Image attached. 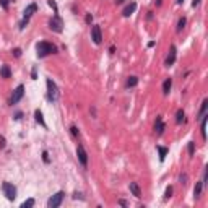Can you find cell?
Segmentation results:
<instances>
[{
	"mask_svg": "<svg viewBox=\"0 0 208 208\" xmlns=\"http://www.w3.org/2000/svg\"><path fill=\"white\" fill-rule=\"evenodd\" d=\"M57 52V47H55L52 42H47V41H41V42H37V46H36V54H37V57H47V55H50V54H55Z\"/></svg>",
	"mask_w": 208,
	"mask_h": 208,
	"instance_id": "1",
	"label": "cell"
},
{
	"mask_svg": "<svg viewBox=\"0 0 208 208\" xmlns=\"http://www.w3.org/2000/svg\"><path fill=\"white\" fill-rule=\"evenodd\" d=\"M46 85H47V99L50 102H55L59 99V88L55 85V81L52 78H47L46 80Z\"/></svg>",
	"mask_w": 208,
	"mask_h": 208,
	"instance_id": "2",
	"label": "cell"
},
{
	"mask_svg": "<svg viewBox=\"0 0 208 208\" xmlns=\"http://www.w3.org/2000/svg\"><path fill=\"white\" fill-rule=\"evenodd\" d=\"M49 28L54 33H62L63 31V21H62V18H60L57 13H55V15L49 20Z\"/></svg>",
	"mask_w": 208,
	"mask_h": 208,
	"instance_id": "3",
	"label": "cell"
},
{
	"mask_svg": "<svg viewBox=\"0 0 208 208\" xmlns=\"http://www.w3.org/2000/svg\"><path fill=\"white\" fill-rule=\"evenodd\" d=\"M2 190H3V195H5L8 200H15L16 198V187L13 184H10V182H3Z\"/></svg>",
	"mask_w": 208,
	"mask_h": 208,
	"instance_id": "4",
	"label": "cell"
},
{
	"mask_svg": "<svg viewBox=\"0 0 208 208\" xmlns=\"http://www.w3.org/2000/svg\"><path fill=\"white\" fill-rule=\"evenodd\" d=\"M63 197H65V193L60 190V192H57L55 195H52L49 200H47V206H49V208H59L60 205H62V202H63Z\"/></svg>",
	"mask_w": 208,
	"mask_h": 208,
	"instance_id": "5",
	"label": "cell"
},
{
	"mask_svg": "<svg viewBox=\"0 0 208 208\" xmlns=\"http://www.w3.org/2000/svg\"><path fill=\"white\" fill-rule=\"evenodd\" d=\"M24 96V85H18L15 88V91H13V94H11V98H10V104L13 106V104H18L21 99H23Z\"/></svg>",
	"mask_w": 208,
	"mask_h": 208,
	"instance_id": "6",
	"label": "cell"
},
{
	"mask_svg": "<svg viewBox=\"0 0 208 208\" xmlns=\"http://www.w3.org/2000/svg\"><path fill=\"white\" fill-rule=\"evenodd\" d=\"M76 156H78V161L81 163V166H88V153H86L85 146L83 145H78L76 146Z\"/></svg>",
	"mask_w": 208,
	"mask_h": 208,
	"instance_id": "7",
	"label": "cell"
},
{
	"mask_svg": "<svg viewBox=\"0 0 208 208\" xmlns=\"http://www.w3.org/2000/svg\"><path fill=\"white\" fill-rule=\"evenodd\" d=\"M91 39H93L94 44H101L102 42V33H101V26L99 24H94L91 28Z\"/></svg>",
	"mask_w": 208,
	"mask_h": 208,
	"instance_id": "8",
	"label": "cell"
},
{
	"mask_svg": "<svg viewBox=\"0 0 208 208\" xmlns=\"http://www.w3.org/2000/svg\"><path fill=\"white\" fill-rule=\"evenodd\" d=\"M176 57H177V49H176V46L172 44V46H171V49H169V54H167V57H166V65H167V67H171V65H174V62H176Z\"/></svg>",
	"mask_w": 208,
	"mask_h": 208,
	"instance_id": "9",
	"label": "cell"
},
{
	"mask_svg": "<svg viewBox=\"0 0 208 208\" xmlns=\"http://www.w3.org/2000/svg\"><path fill=\"white\" fill-rule=\"evenodd\" d=\"M164 130H166V125H164L163 119H161V115L156 117V122H154V132L158 133V135H163Z\"/></svg>",
	"mask_w": 208,
	"mask_h": 208,
	"instance_id": "10",
	"label": "cell"
},
{
	"mask_svg": "<svg viewBox=\"0 0 208 208\" xmlns=\"http://www.w3.org/2000/svg\"><path fill=\"white\" fill-rule=\"evenodd\" d=\"M36 11H37V5H36V3H29V5L24 8V11H23V18H28L29 20L33 16V13H36Z\"/></svg>",
	"mask_w": 208,
	"mask_h": 208,
	"instance_id": "11",
	"label": "cell"
},
{
	"mask_svg": "<svg viewBox=\"0 0 208 208\" xmlns=\"http://www.w3.org/2000/svg\"><path fill=\"white\" fill-rule=\"evenodd\" d=\"M135 10H137V2H130L128 5L122 10V15L125 16V18H128L130 15H133V13H135Z\"/></svg>",
	"mask_w": 208,
	"mask_h": 208,
	"instance_id": "12",
	"label": "cell"
},
{
	"mask_svg": "<svg viewBox=\"0 0 208 208\" xmlns=\"http://www.w3.org/2000/svg\"><path fill=\"white\" fill-rule=\"evenodd\" d=\"M128 189H130V192H132L133 197H137V198L141 197V189H140V185H138L137 182H130V184H128Z\"/></svg>",
	"mask_w": 208,
	"mask_h": 208,
	"instance_id": "13",
	"label": "cell"
},
{
	"mask_svg": "<svg viewBox=\"0 0 208 208\" xmlns=\"http://www.w3.org/2000/svg\"><path fill=\"white\" fill-rule=\"evenodd\" d=\"M34 119H36V122L39 124V125H42V127H47V124H46V120H44V115H42V112L39 111V109H36L34 111Z\"/></svg>",
	"mask_w": 208,
	"mask_h": 208,
	"instance_id": "14",
	"label": "cell"
},
{
	"mask_svg": "<svg viewBox=\"0 0 208 208\" xmlns=\"http://www.w3.org/2000/svg\"><path fill=\"white\" fill-rule=\"evenodd\" d=\"M0 76L2 78H10L11 76V68L8 65H2L0 67Z\"/></svg>",
	"mask_w": 208,
	"mask_h": 208,
	"instance_id": "15",
	"label": "cell"
},
{
	"mask_svg": "<svg viewBox=\"0 0 208 208\" xmlns=\"http://www.w3.org/2000/svg\"><path fill=\"white\" fill-rule=\"evenodd\" d=\"M206 117H208V115L205 114V115H203L202 119H200V120H202V127H200V130H202V138H203V140H206Z\"/></svg>",
	"mask_w": 208,
	"mask_h": 208,
	"instance_id": "16",
	"label": "cell"
},
{
	"mask_svg": "<svg viewBox=\"0 0 208 208\" xmlns=\"http://www.w3.org/2000/svg\"><path fill=\"white\" fill-rule=\"evenodd\" d=\"M171 86H172V80H171V78H166V80H164V83H163V93H164V94H169Z\"/></svg>",
	"mask_w": 208,
	"mask_h": 208,
	"instance_id": "17",
	"label": "cell"
},
{
	"mask_svg": "<svg viewBox=\"0 0 208 208\" xmlns=\"http://www.w3.org/2000/svg\"><path fill=\"white\" fill-rule=\"evenodd\" d=\"M203 185H205V182H203V180H198V182H197V185H195V189H193V195H195V197H197V198L200 197Z\"/></svg>",
	"mask_w": 208,
	"mask_h": 208,
	"instance_id": "18",
	"label": "cell"
},
{
	"mask_svg": "<svg viewBox=\"0 0 208 208\" xmlns=\"http://www.w3.org/2000/svg\"><path fill=\"white\" fill-rule=\"evenodd\" d=\"M156 150H158V153H159V161H164V158L167 156L169 150L164 148V146H156Z\"/></svg>",
	"mask_w": 208,
	"mask_h": 208,
	"instance_id": "19",
	"label": "cell"
},
{
	"mask_svg": "<svg viewBox=\"0 0 208 208\" xmlns=\"http://www.w3.org/2000/svg\"><path fill=\"white\" fill-rule=\"evenodd\" d=\"M206 109H208V99H203V101H202V107H200V112H198V119H202V117L206 114Z\"/></svg>",
	"mask_w": 208,
	"mask_h": 208,
	"instance_id": "20",
	"label": "cell"
},
{
	"mask_svg": "<svg viewBox=\"0 0 208 208\" xmlns=\"http://www.w3.org/2000/svg\"><path fill=\"white\" fill-rule=\"evenodd\" d=\"M137 85H138V76L132 75V76L127 78V88H133V86H137Z\"/></svg>",
	"mask_w": 208,
	"mask_h": 208,
	"instance_id": "21",
	"label": "cell"
},
{
	"mask_svg": "<svg viewBox=\"0 0 208 208\" xmlns=\"http://www.w3.org/2000/svg\"><path fill=\"white\" fill-rule=\"evenodd\" d=\"M184 117H185V112L182 111V109H179V111L176 112V122L177 124H182V122H184Z\"/></svg>",
	"mask_w": 208,
	"mask_h": 208,
	"instance_id": "22",
	"label": "cell"
},
{
	"mask_svg": "<svg viewBox=\"0 0 208 208\" xmlns=\"http://www.w3.org/2000/svg\"><path fill=\"white\" fill-rule=\"evenodd\" d=\"M34 198H28V200H24L23 203H21V208H29V206H34Z\"/></svg>",
	"mask_w": 208,
	"mask_h": 208,
	"instance_id": "23",
	"label": "cell"
},
{
	"mask_svg": "<svg viewBox=\"0 0 208 208\" xmlns=\"http://www.w3.org/2000/svg\"><path fill=\"white\" fill-rule=\"evenodd\" d=\"M185 23H187V20H185V18H184V16H182V18L179 20V23H177V31H179V33H180V31H182V29H184V28H185Z\"/></svg>",
	"mask_w": 208,
	"mask_h": 208,
	"instance_id": "24",
	"label": "cell"
},
{
	"mask_svg": "<svg viewBox=\"0 0 208 208\" xmlns=\"http://www.w3.org/2000/svg\"><path fill=\"white\" fill-rule=\"evenodd\" d=\"M187 150H189V154H190V156H193V153H195V143H193V141H189Z\"/></svg>",
	"mask_w": 208,
	"mask_h": 208,
	"instance_id": "25",
	"label": "cell"
},
{
	"mask_svg": "<svg viewBox=\"0 0 208 208\" xmlns=\"http://www.w3.org/2000/svg\"><path fill=\"white\" fill-rule=\"evenodd\" d=\"M70 132H72L73 137H78V135H80V130H78L76 125H72V127H70Z\"/></svg>",
	"mask_w": 208,
	"mask_h": 208,
	"instance_id": "26",
	"label": "cell"
},
{
	"mask_svg": "<svg viewBox=\"0 0 208 208\" xmlns=\"http://www.w3.org/2000/svg\"><path fill=\"white\" fill-rule=\"evenodd\" d=\"M42 161H44L46 164H49V163H50V159H49V153H47V151H42Z\"/></svg>",
	"mask_w": 208,
	"mask_h": 208,
	"instance_id": "27",
	"label": "cell"
},
{
	"mask_svg": "<svg viewBox=\"0 0 208 208\" xmlns=\"http://www.w3.org/2000/svg\"><path fill=\"white\" fill-rule=\"evenodd\" d=\"M8 5H10V0H0V7H2L3 10H7Z\"/></svg>",
	"mask_w": 208,
	"mask_h": 208,
	"instance_id": "28",
	"label": "cell"
},
{
	"mask_svg": "<svg viewBox=\"0 0 208 208\" xmlns=\"http://www.w3.org/2000/svg\"><path fill=\"white\" fill-rule=\"evenodd\" d=\"M47 3H49V5L54 8V11H55V13H59V8H57V3H55V0H49Z\"/></svg>",
	"mask_w": 208,
	"mask_h": 208,
	"instance_id": "29",
	"label": "cell"
},
{
	"mask_svg": "<svg viewBox=\"0 0 208 208\" xmlns=\"http://www.w3.org/2000/svg\"><path fill=\"white\" fill-rule=\"evenodd\" d=\"M171 195H172V187H167V189H166V193H164V197L169 198Z\"/></svg>",
	"mask_w": 208,
	"mask_h": 208,
	"instance_id": "30",
	"label": "cell"
},
{
	"mask_svg": "<svg viewBox=\"0 0 208 208\" xmlns=\"http://www.w3.org/2000/svg\"><path fill=\"white\" fill-rule=\"evenodd\" d=\"M5 145H7L5 138H3V137H0V148H5Z\"/></svg>",
	"mask_w": 208,
	"mask_h": 208,
	"instance_id": "31",
	"label": "cell"
},
{
	"mask_svg": "<svg viewBox=\"0 0 208 208\" xmlns=\"http://www.w3.org/2000/svg\"><path fill=\"white\" fill-rule=\"evenodd\" d=\"M11 54L15 55V57H20V55H21V49H15V50L11 52Z\"/></svg>",
	"mask_w": 208,
	"mask_h": 208,
	"instance_id": "32",
	"label": "cell"
},
{
	"mask_svg": "<svg viewBox=\"0 0 208 208\" xmlns=\"http://www.w3.org/2000/svg\"><path fill=\"white\" fill-rule=\"evenodd\" d=\"M187 180V174H180V184H185Z\"/></svg>",
	"mask_w": 208,
	"mask_h": 208,
	"instance_id": "33",
	"label": "cell"
},
{
	"mask_svg": "<svg viewBox=\"0 0 208 208\" xmlns=\"http://www.w3.org/2000/svg\"><path fill=\"white\" fill-rule=\"evenodd\" d=\"M91 21H93V16H91V13H88V15H86V23H91Z\"/></svg>",
	"mask_w": 208,
	"mask_h": 208,
	"instance_id": "34",
	"label": "cell"
},
{
	"mask_svg": "<svg viewBox=\"0 0 208 208\" xmlns=\"http://www.w3.org/2000/svg\"><path fill=\"white\" fill-rule=\"evenodd\" d=\"M31 76H33V80H36V78H37V73H36V67L33 68V72H31Z\"/></svg>",
	"mask_w": 208,
	"mask_h": 208,
	"instance_id": "35",
	"label": "cell"
},
{
	"mask_svg": "<svg viewBox=\"0 0 208 208\" xmlns=\"http://www.w3.org/2000/svg\"><path fill=\"white\" fill-rule=\"evenodd\" d=\"M119 205H122V206H127V202H125V200H119Z\"/></svg>",
	"mask_w": 208,
	"mask_h": 208,
	"instance_id": "36",
	"label": "cell"
},
{
	"mask_svg": "<svg viewBox=\"0 0 208 208\" xmlns=\"http://www.w3.org/2000/svg\"><path fill=\"white\" fill-rule=\"evenodd\" d=\"M198 3H200V0H193V2H192V7H197Z\"/></svg>",
	"mask_w": 208,
	"mask_h": 208,
	"instance_id": "37",
	"label": "cell"
},
{
	"mask_svg": "<svg viewBox=\"0 0 208 208\" xmlns=\"http://www.w3.org/2000/svg\"><path fill=\"white\" fill-rule=\"evenodd\" d=\"M125 2V0H115V3H117V5H120V3H124Z\"/></svg>",
	"mask_w": 208,
	"mask_h": 208,
	"instance_id": "38",
	"label": "cell"
},
{
	"mask_svg": "<svg viewBox=\"0 0 208 208\" xmlns=\"http://www.w3.org/2000/svg\"><path fill=\"white\" fill-rule=\"evenodd\" d=\"M163 3V0H156V5H161Z\"/></svg>",
	"mask_w": 208,
	"mask_h": 208,
	"instance_id": "39",
	"label": "cell"
},
{
	"mask_svg": "<svg viewBox=\"0 0 208 208\" xmlns=\"http://www.w3.org/2000/svg\"><path fill=\"white\" fill-rule=\"evenodd\" d=\"M182 2H184V0H177V3H179V5H180V3H182Z\"/></svg>",
	"mask_w": 208,
	"mask_h": 208,
	"instance_id": "40",
	"label": "cell"
}]
</instances>
